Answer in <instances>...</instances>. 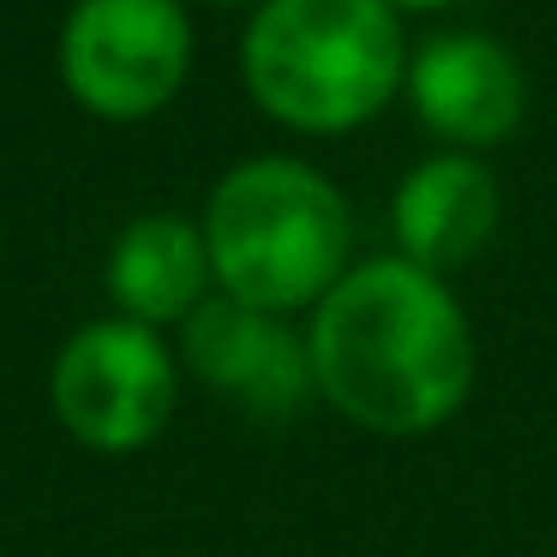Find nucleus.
<instances>
[{"label":"nucleus","mask_w":557,"mask_h":557,"mask_svg":"<svg viewBox=\"0 0 557 557\" xmlns=\"http://www.w3.org/2000/svg\"><path fill=\"white\" fill-rule=\"evenodd\" d=\"M198 61L186 0H73L54 66L90 121L138 126L186 90Z\"/></svg>","instance_id":"5"},{"label":"nucleus","mask_w":557,"mask_h":557,"mask_svg":"<svg viewBox=\"0 0 557 557\" xmlns=\"http://www.w3.org/2000/svg\"><path fill=\"white\" fill-rule=\"evenodd\" d=\"M504 228V181L492 157L432 150L389 193V252L456 282Z\"/></svg>","instance_id":"8"},{"label":"nucleus","mask_w":557,"mask_h":557,"mask_svg":"<svg viewBox=\"0 0 557 557\" xmlns=\"http://www.w3.org/2000/svg\"><path fill=\"white\" fill-rule=\"evenodd\" d=\"M389 13L401 18H432V13H449V7H461V0H384Z\"/></svg>","instance_id":"10"},{"label":"nucleus","mask_w":557,"mask_h":557,"mask_svg":"<svg viewBox=\"0 0 557 557\" xmlns=\"http://www.w3.org/2000/svg\"><path fill=\"white\" fill-rule=\"evenodd\" d=\"M102 288H109L114 312L133 318V324L181 330L216 294L198 216H186V210H145V216H133L109 240Z\"/></svg>","instance_id":"9"},{"label":"nucleus","mask_w":557,"mask_h":557,"mask_svg":"<svg viewBox=\"0 0 557 557\" xmlns=\"http://www.w3.org/2000/svg\"><path fill=\"white\" fill-rule=\"evenodd\" d=\"M306 348L318 401L372 437L444 432L480 377V336L456 282L401 252L354 258L306 312Z\"/></svg>","instance_id":"1"},{"label":"nucleus","mask_w":557,"mask_h":557,"mask_svg":"<svg viewBox=\"0 0 557 557\" xmlns=\"http://www.w3.org/2000/svg\"><path fill=\"white\" fill-rule=\"evenodd\" d=\"M401 102L432 133L437 150L492 157L497 145H509L528 126L533 85L521 54L504 37H492L480 25H449L408 49Z\"/></svg>","instance_id":"6"},{"label":"nucleus","mask_w":557,"mask_h":557,"mask_svg":"<svg viewBox=\"0 0 557 557\" xmlns=\"http://www.w3.org/2000/svg\"><path fill=\"white\" fill-rule=\"evenodd\" d=\"M408 18L384 0H258L240 30V85L294 138H348L401 102Z\"/></svg>","instance_id":"2"},{"label":"nucleus","mask_w":557,"mask_h":557,"mask_svg":"<svg viewBox=\"0 0 557 557\" xmlns=\"http://www.w3.org/2000/svg\"><path fill=\"white\" fill-rule=\"evenodd\" d=\"M198 228L216 294L276 318H306L354 270L348 193L288 150H258L222 169Z\"/></svg>","instance_id":"3"},{"label":"nucleus","mask_w":557,"mask_h":557,"mask_svg":"<svg viewBox=\"0 0 557 557\" xmlns=\"http://www.w3.org/2000/svg\"><path fill=\"white\" fill-rule=\"evenodd\" d=\"M181 366L216 396L240 401L252 420H294L318 401L306 324L210 294L181 324Z\"/></svg>","instance_id":"7"},{"label":"nucleus","mask_w":557,"mask_h":557,"mask_svg":"<svg viewBox=\"0 0 557 557\" xmlns=\"http://www.w3.org/2000/svg\"><path fill=\"white\" fill-rule=\"evenodd\" d=\"M181 348L169 330L109 312L78 324L49 366V408L73 444L97 456H133L169 432L181 408Z\"/></svg>","instance_id":"4"},{"label":"nucleus","mask_w":557,"mask_h":557,"mask_svg":"<svg viewBox=\"0 0 557 557\" xmlns=\"http://www.w3.org/2000/svg\"><path fill=\"white\" fill-rule=\"evenodd\" d=\"M186 7H246V13H252L258 0H186Z\"/></svg>","instance_id":"11"}]
</instances>
